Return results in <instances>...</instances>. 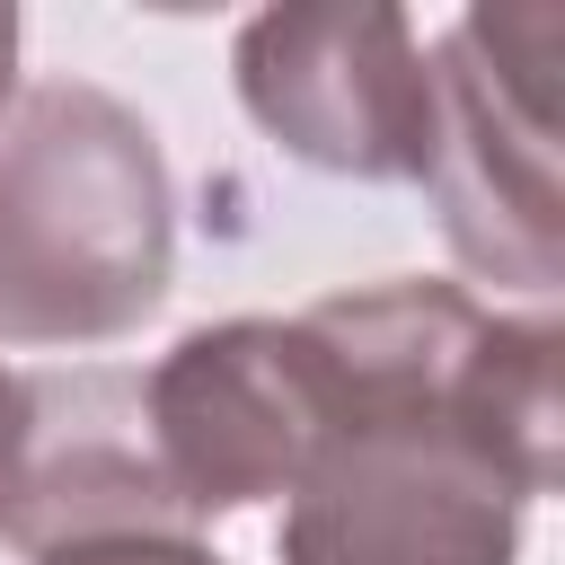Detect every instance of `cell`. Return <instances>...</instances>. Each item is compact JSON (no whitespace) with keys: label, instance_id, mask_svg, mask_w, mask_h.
Returning a JSON list of instances; mask_svg holds the SVG:
<instances>
[{"label":"cell","instance_id":"obj_5","mask_svg":"<svg viewBox=\"0 0 565 565\" xmlns=\"http://www.w3.org/2000/svg\"><path fill=\"white\" fill-rule=\"evenodd\" d=\"M247 115L335 177L433 168V53L397 9H265L238 35Z\"/></svg>","mask_w":565,"mask_h":565},{"label":"cell","instance_id":"obj_2","mask_svg":"<svg viewBox=\"0 0 565 565\" xmlns=\"http://www.w3.org/2000/svg\"><path fill=\"white\" fill-rule=\"evenodd\" d=\"M556 9H477L433 53V168L450 247L486 282L556 291Z\"/></svg>","mask_w":565,"mask_h":565},{"label":"cell","instance_id":"obj_9","mask_svg":"<svg viewBox=\"0 0 565 565\" xmlns=\"http://www.w3.org/2000/svg\"><path fill=\"white\" fill-rule=\"evenodd\" d=\"M9 62H18V9H0V106H9Z\"/></svg>","mask_w":565,"mask_h":565},{"label":"cell","instance_id":"obj_4","mask_svg":"<svg viewBox=\"0 0 565 565\" xmlns=\"http://www.w3.org/2000/svg\"><path fill=\"white\" fill-rule=\"evenodd\" d=\"M530 494L459 433H344L282 494V565H512Z\"/></svg>","mask_w":565,"mask_h":565},{"label":"cell","instance_id":"obj_7","mask_svg":"<svg viewBox=\"0 0 565 565\" xmlns=\"http://www.w3.org/2000/svg\"><path fill=\"white\" fill-rule=\"evenodd\" d=\"M44 565H221V556L194 539H97V547H62Z\"/></svg>","mask_w":565,"mask_h":565},{"label":"cell","instance_id":"obj_1","mask_svg":"<svg viewBox=\"0 0 565 565\" xmlns=\"http://www.w3.org/2000/svg\"><path fill=\"white\" fill-rule=\"evenodd\" d=\"M177 194L150 124L88 88L44 79L0 106V335L115 344L168 300Z\"/></svg>","mask_w":565,"mask_h":565},{"label":"cell","instance_id":"obj_6","mask_svg":"<svg viewBox=\"0 0 565 565\" xmlns=\"http://www.w3.org/2000/svg\"><path fill=\"white\" fill-rule=\"evenodd\" d=\"M194 521L177 512L159 450H150V415H141V380L132 371H71V380H26V450H18V486L0 512V539L26 547L35 565L62 547H97V539H185Z\"/></svg>","mask_w":565,"mask_h":565},{"label":"cell","instance_id":"obj_8","mask_svg":"<svg viewBox=\"0 0 565 565\" xmlns=\"http://www.w3.org/2000/svg\"><path fill=\"white\" fill-rule=\"evenodd\" d=\"M18 450H26V371L0 362V512H9V486H18Z\"/></svg>","mask_w":565,"mask_h":565},{"label":"cell","instance_id":"obj_3","mask_svg":"<svg viewBox=\"0 0 565 565\" xmlns=\"http://www.w3.org/2000/svg\"><path fill=\"white\" fill-rule=\"evenodd\" d=\"M141 415L185 521L291 494L309 459L335 441L327 353L300 318H230L185 335L141 380Z\"/></svg>","mask_w":565,"mask_h":565}]
</instances>
